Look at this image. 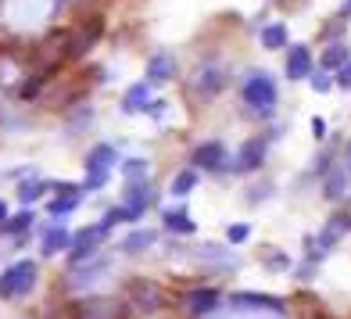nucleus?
Returning a JSON list of instances; mask_svg holds the SVG:
<instances>
[{
    "mask_svg": "<svg viewBox=\"0 0 351 319\" xmlns=\"http://www.w3.org/2000/svg\"><path fill=\"white\" fill-rule=\"evenodd\" d=\"M36 273H40V265L33 259H22V262H14L11 269H4V273H0V298L4 301L25 298L36 287Z\"/></svg>",
    "mask_w": 351,
    "mask_h": 319,
    "instance_id": "f257e3e1",
    "label": "nucleus"
},
{
    "mask_svg": "<svg viewBox=\"0 0 351 319\" xmlns=\"http://www.w3.org/2000/svg\"><path fill=\"white\" fill-rule=\"evenodd\" d=\"M69 316L72 319H130V309H125V301H115V298H79L69 305Z\"/></svg>",
    "mask_w": 351,
    "mask_h": 319,
    "instance_id": "f03ea898",
    "label": "nucleus"
},
{
    "mask_svg": "<svg viewBox=\"0 0 351 319\" xmlns=\"http://www.w3.org/2000/svg\"><path fill=\"white\" fill-rule=\"evenodd\" d=\"M276 83L269 75H262V72H254V75H247L244 79V86H241V101L247 104V108H254V111H273V104H276Z\"/></svg>",
    "mask_w": 351,
    "mask_h": 319,
    "instance_id": "7ed1b4c3",
    "label": "nucleus"
},
{
    "mask_svg": "<svg viewBox=\"0 0 351 319\" xmlns=\"http://www.w3.org/2000/svg\"><path fill=\"white\" fill-rule=\"evenodd\" d=\"M101 33H104V14H86V19L69 33V61L72 58H83L90 47L101 40Z\"/></svg>",
    "mask_w": 351,
    "mask_h": 319,
    "instance_id": "20e7f679",
    "label": "nucleus"
},
{
    "mask_svg": "<svg viewBox=\"0 0 351 319\" xmlns=\"http://www.w3.org/2000/svg\"><path fill=\"white\" fill-rule=\"evenodd\" d=\"M125 298L133 301V305L140 312H158L165 305V294H162V287H158L154 280H143V276H133V280H125Z\"/></svg>",
    "mask_w": 351,
    "mask_h": 319,
    "instance_id": "39448f33",
    "label": "nucleus"
},
{
    "mask_svg": "<svg viewBox=\"0 0 351 319\" xmlns=\"http://www.w3.org/2000/svg\"><path fill=\"white\" fill-rule=\"evenodd\" d=\"M265 154H269V140L265 137H251L241 143V151H237V172H254V169H262L265 162Z\"/></svg>",
    "mask_w": 351,
    "mask_h": 319,
    "instance_id": "423d86ee",
    "label": "nucleus"
},
{
    "mask_svg": "<svg viewBox=\"0 0 351 319\" xmlns=\"http://www.w3.org/2000/svg\"><path fill=\"white\" fill-rule=\"evenodd\" d=\"M348 233H351V212H337V215L326 219L323 230H319L315 244L323 248V251H330V248H337V241H341V237H348Z\"/></svg>",
    "mask_w": 351,
    "mask_h": 319,
    "instance_id": "0eeeda50",
    "label": "nucleus"
},
{
    "mask_svg": "<svg viewBox=\"0 0 351 319\" xmlns=\"http://www.w3.org/2000/svg\"><path fill=\"white\" fill-rule=\"evenodd\" d=\"M101 237H104L101 226H83L79 233H72V262H83V259H90V255H97Z\"/></svg>",
    "mask_w": 351,
    "mask_h": 319,
    "instance_id": "6e6552de",
    "label": "nucleus"
},
{
    "mask_svg": "<svg viewBox=\"0 0 351 319\" xmlns=\"http://www.w3.org/2000/svg\"><path fill=\"white\" fill-rule=\"evenodd\" d=\"M194 165L197 169H208V172H219V169H226V147H222L219 140H208V143H201V147H194Z\"/></svg>",
    "mask_w": 351,
    "mask_h": 319,
    "instance_id": "1a4fd4ad",
    "label": "nucleus"
},
{
    "mask_svg": "<svg viewBox=\"0 0 351 319\" xmlns=\"http://www.w3.org/2000/svg\"><path fill=\"white\" fill-rule=\"evenodd\" d=\"M215 305H219V291H212V287H197V291L183 294V309L190 316H204V312H212Z\"/></svg>",
    "mask_w": 351,
    "mask_h": 319,
    "instance_id": "9d476101",
    "label": "nucleus"
},
{
    "mask_svg": "<svg viewBox=\"0 0 351 319\" xmlns=\"http://www.w3.org/2000/svg\"><path fill=\"white\" fill-rule=\"evenodd\" d=\"M312 75V51L305 43H298L287 51V79H308Z\"/></svg>",
    "mask_w": 351,
    "mask_h": 319,
    "instance_id": "9b49d317",
    "label": "nucleus"
},
{
    "mask_svg": "<svg viewBox=\"0 0 351 319\" xmlns=\"http://www.w3.org/2000/svg\"><path fill=\"white\" fill-rule=\"evenodd\" d=\"M233 305L237 309H273V312H283V301L276 294H258V291H237Z\"/></svg>",
    "mask_w": 351,
    "mask_h": 319,
    "instance_id": "f8f14e48",
    "label": "nucleus"
},
{
    "mask_svg": "<svg viewBox=\"0 0 351 319\" xmlns=\"http://www.w3.org/2000/svg\"><path fill=\"white\" fill-rule=\"evenodd\" d=\"M54 187H58V201L47 204V212H51V215L72 212L75 204H79V198H83V187H75V183H54Z\"/></svg>",
    "mask_w": 351,
    "mask_h": 319,
    "instance_id": "ddd939ff",
    "label": "nucleus"
},
{
    "mask_svg": "<svg viewBox=\"0 0 351 319\" xmlns=\"http://www.w3.org/2000/svg\"><path fill=\"white\" fill-rule=\"evenodd\" d=\"M151 201H154L151 183H143V180H125V201H122V204H130V209H136V212L143 215Z\"/></svg>",
    "mask_w": 351,
    "mask_h": 319,
    "instance_id": "4468645a",
    "label": "nucleus"
},
{
    "mask_svg": "<svg viewBox=\"0 0 351 319\" xmlns=\"http://www.w3.org/2000/svg\"><path fill=\"white\" fill-rule=\"evenodd\" d=\"M147 79L151 83H169V79H176V58L169 51H158L147 61Z\"/></svg>",
    "mask_w": 351,
    "mask_h": 319,
    "instance_id": "2eb2a0df",
    "label": "nucleus"
},
{
    "mask_svg": "<svg viewBox=\"0 0 351 319\" xmlns=\"http://www.w3.org/2000/svg\"><path fill=\"white\" fill-rule=\"evenodd\" d=\"M222 86H226V72H222V69H201L197 72V97L212 101Z\"/></svg>",
    "mask_w": 351,
    "mask_h": 319,
    "instance_id": "dca6fc26",
    "label": "nucleus"
},
{
    "mask_svg": "<svg viewBox=\"0 0 351 319\" xmlns=\"http://www.w3.org/2000/svg\"><path fill=\"white\" fill-rule=\"evenodd\" d=\"M348 180H351V172H348V169H326L323 198H326V201H341V198L348 194Z\"/></svg>",
    "mask_w": 351,
    "mask_h": 319,
    "instance_id": "f3484780",
    "label": "nucleus"
},
{
    "mask_svg": "<svg viewBox=\"0 0 351 319\" xmlns=\"http://www.w3.org/2000/svg\"><path fill=\"white\" fill-rule=\"evenodd\" d=\"M151 108V86L147 83H136L125 90V97H122V111L125 115H136V111H147Z\"/></svg>",
    "mask_w": 351,
    "mask_h": 319,
    "instance_id": "a211bd4d",
    "label": "nucleus"
},
{
    "mask_svg": "<svg viewBox=\"0 0 351 319\" xmlns=\"http://www.w3.org/2000/svg\"><path fill=\"white\" fill-rule=\"evenodd\" d=\"M348 58H351V54H348L344 43H326V47H323V58H319V65H323V72H337Z\"/></svg>",
    "mask_w": 351,
    "mask_h": 319,
    "instance_id": "6ab92c4d",
    "label": "nucleus"
},
{
    "mask_svg": "<svg viewBox=\"0 0 351 319\" xmlns=\"http://www.w3.org/2000/svg\"><path fill=\"white\" fill-rule=\"evenodd\" d=\"M287 43H291V33H287L283 22H273V25L262 29V47L265 51H280V47H287Z\"/></svg>",
    "mask_w": 351,
    "mask_h": 319,
    "instance_id": "aec40b11",
    "label": "nucleus"
},
{
    "mask_svg": "<svg viewBox=\"0 0 351 319\" xmlns=\"http://www.w3.org/2000/svg\"><path fill=\"white\" fill-rule=\"evenodd\" d=\"M165 226H169L172 233H186V237L197 230V226H194V219L186 215V209H169V212H165Z\"/></svg>",
    "mask_w": 351,
    "mask_h": 319,
    "instance_id": "412c9836",
    "label": "nucleus"
},
{
    "mask_svg": "<svg viewBox=\"0 0 351 319\" xmlns=\"http://www.w3.org/2000/svg\"><path fill=\"white\" fill-rule=\"evenodd\" d=\"M111 165H115V147L111 143H97L86 154V169H111Z\"/></svg>",
    "mask_w": 351,
    "mask_h": 319,
    "instance_id": "4be33fe9",
    "label": "nucleus"
},
{
    "mask_svg": "<svg viewBox=\"0 0 351 319\" xmlns=\"http://www.w3.org/2000/svg\"><path fill=\"white\" fill-rule=\"evenodd\" d=\"M194 187H197V172L194 169H183V172H176V176H172V187L169 190H172L176 198H186Z\"/></svg>",
    "mask_w": 351,
    "mask_h": 319,
    "instance_id": "5701e85b",
    "label": "nucleus"
},
{
    "mask_svg": "<svg viewBox=\"0 0 351 319\" xmlns=\"http://www.w3.org/2000/svg\"><path fill=\"white\" fill-rule=\"evenodd\" d=\"M147 244H154V230H136V233H130L122 241V251L140 255V251H147Z\"/></svg>",
    "mask_w": 351,
    "mask_h": 319,
    "instance_id": "b1692460",
    "label": "nucleus"
},
{
    "mask_svg": "<svg viewBox=\"0 0 351 319\" xmlns=\"http://www.w3.org/2000/svg\"><path fill=\"white\" fill-rule=\"evenodd\" d=\"M65 248H72L69 230H51V233L43 237V255H58V251H65Z\"/></svg>",
    "mask_w": 351,
    "mask_h": 319,
    "instance_id": "393cba45",
    "label": "nucleus"
},
{
    "mask_svg": "<svg viewBox=\"0 0 351 319\" xmlns=\"http://www.w3.org/2000/svg\"><path fill=\"white\" fill-rule=\"evenodd\" d=\"M47 79H51V72H33V75H29L25 83H22V90H19V97H22V101H33L36 93H40V90L47 86Z\"/></svg>",
    "mask_w": 351,
    "mask_h": 319,
    "instance_id": "a878e982",
    "label": "nucleus"
},
{
    "mask_svg": "<svg viewBox=\"0 0 351 319\" xmlns=\"http://www.w3.org/2000/svg\"><path fill=\"white\" fill-rule=\"evenodd\" d=\"M29 226H33V212H19V215H14V219H4V233H11V237H22Z\"/></svg>",
    "mask_w": 351,
    "mask_h": 319,
    "instance_id": "bb28decb",
    "label": "nucleus"
},
{
    "mask_svg": "<svg viewBox=\"0 0 351 319\" xmlns=\"http://www.w3.org/2000/svg\"><path fill=\"white\" fill-rule=\"evenodd\" d=\"M122 172H125V180H140V176H147V172H151V165L143 162V158H130V162L122 165Z\"/></svg>",
    "mask_w": 351,
    "mask_h": 319,
    "instance_id": "cd10ccee",
    "label": "nucleus"
},
{
    "mask_svg": "<svg viewBox=\"0 0 351 319\" xmlns=\"http://www.w3.org/2000/svg\"><path fill=\"white\" fill-rule=\"evenodd\" d=\"M308 83H312L315 93H330V90H333V75H330V72H312Z\"/></svg>",
    "mask_w": 351,
    "mask_h": 319,
    "instance_id": "c85d7f7f",
    "label": "nucleus"
},
{
    "mask_svg": "<svg viewBox=\"0 0 351 319\" xmlns=\"http://www.w3.org/2000/svg\"><path fill=\"white\" fill-rule=\"evenodd\" d=\"M111 176V169H86V190H101Z\"/></svg>",
    "mask_w": 351,
    "mask_h": 319,
    "instance_id": "c756f323",
    "label": "nucleus"
},
{
    "mask_svg": "<svg viewBox=\"0 0 351 319\" xmlns=\"http://www.w3.org/2000/svg\"><path fill=\"white\" fill-rule=\"evenodd\" d=\"M43 187H47V183H40V180H29V183H22V187H19V198L29 204V201H36V198L43 194Z\"/></svg>",
    "mask_w": 351,
    "mask_h": 319,
    "instance_id": "7c9ffc66",
    "label": "nucleus"
},
{
    "mask_svg": "<svg viewBox=\"0 0 351 319\" xmlns=\"http://www.w3.org/2000/svg\"><path fill=\"white\" fill-rule=\"evenodd\" d=\"M247 237H251V226H247V222H233V226L226 230V241H230V244H244Z\"/></svg>",
    "mask_w": 351,
    "mask_h": 319,
    "instance_id": "2f4dec72",
    "label": "nucleus"
},
{
    "mask_svg": "<svg viewBox=\"0 0 351 319\" xmlns=\"http://www.w3.org/2000/svg\"><path fill=\"white\" fill-rule=\"evenodd\" d=\"M333 83H341V86H348V90H351V58L337 69V79H333Z\"/></svg>",
    "mask_w": 351,
    "mask_h": 319,
    "instance_id": "473e14b6",
    "label": "nucleus"
},
{
    "mask_svg": "<svg viewBox=\"0 0 351 319\" xmlns=\"http://www.w3.org/2000/svg\"><path fill=\"white\" fill-rule=\"evenodd\" d=\"M312 137H315V140H323V137H326V122L319 119V115L312 119Z\"/></svg>",
    "mask_w": 351,
    "mask_h": 319,
    "instance_id": "72a5a7b5",
    "label": "nucleus"
},
{
    "mask_svg": "<svg viewBox=\"0 0 351 319\" xmlns=\"http://www.w3.org/2000/svg\"><path fill=\"white\" fill-rule=\"evenodd\" d=\"M341 19H344V22L351 19V0H344V8H341Z\"/></svg>",
    "mask_w": 351,
    "mask_h": 319,
    "instance_id": "f704fd0d",
    "label": "nucleus"
},
{
    "mask_svg": "<svg viewBox=\"0 0 351 319\" xmlns=\"http://www.w3.org/2000/svg\"><path fill=\"white\" fill-rule=\"evenodd\" d=\"M4 219H8V204L0 201V226H4Z\"/></svg>",
    "mask_w": 351,
    "mask_h": 319,
    "instance_id": "c9c22d12",
    "label": "nucleus"
},
{
    "mask_svg": "<svg viewBox=\"0 0 351 319\" xmlns=\"http://www.w3.org/2000/svg\"><path fill=\"white\" fill-rule=\"evenodd\" d=\"M348 172H351V140H348V165H344Z\"/></svg>",
    "mask_w": 351,
    "mask_h": 319,
    "instance_id": "e433bc0d",
    "label": "nucleus"
}]
</instances>
